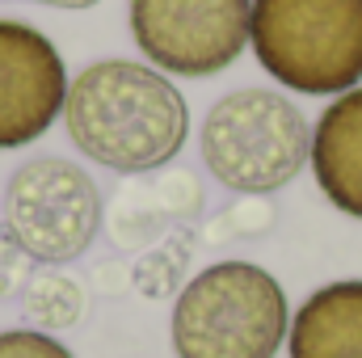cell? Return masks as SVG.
<instances>
[{
  "label": "cell",
  "mask_w": 362,
  "mask_h": 358,
  "mask_svg": "<svg viewBox=\"0 0 362 358\" xmlns=\"http://www.w3.org/2000/svg\"><path fill=\"white\" fill-rule=\"evenodd\" d=\"M64 127L81 156L135 178L165 169L185 148L189 105L152 64L97 59L68 85Z\"/></svg>",
  "instance_id": "obj_1"
},
{
  "label": "cell",
  "mask_w": 362,
  "mask_h": 358,
  "mask_svg": "<svg viewBox=\"0 0 362 358\" xmlns=\"http://www.w3.org/2000/svg\"><path fill=\"white\" fill-rule=\"evenodd\" d=\"M286 333V291L257 262L198 270L173 304L177 358H278Z\"/></svg>",
  "instance_id": "obj_2"
},
{
  "label": "cell",
  "mask_w": 362,
  "mask_h": 358,
  "mask_svg": "<svg viewBox=\"0 0 362 358\" xmlns=\"http://www.w3.org/2000/svg\"><path fill=\"white\" fill-rule=\"evenodd\" d=\"M249 47L282 89L341 97L362 85V0H253Z\"/></svg>",
  "instance_id": "obj_3"
},
{
  "label": "cell",
  "mask_w": 362,
  "mask_h": 358,
  "mask_svg": "<svg viewBox=\"0 0 362 358\" xmlns=\"http://www.w3.org/2000/svg\"><path fill=\"white\" fill-rule=\"evenodd\" d=\"M202 165L236 194H274L312 161V127L303 110L278 89L223 93L198 131Z\"/></svg>",
  "instance_id": "obj_4"
},
{
  "label": "cell",
  "mask_w": 362,
  "mask_h": 358,
  "mask_svg": "<svg viewBox=\"0 0 362 358\" xmlns=\"http://www.w3.org/2000/svg\"><path fill=\"white\" fill-rule=\"evenodd\" d=\"M105 207L97 181L64 156H34L4 185V224L42 266L76 262L101 232Z\"/></svg>",
  "instance_id": "obj_5"
},
{
  "label": "cell",
  "mask_w": 362,
  "mask_h": 358,
  "mask_svg": "<svg viewBox=\"0 0 362 358\" xmlns=\"http://www.w3.org/2000/svg\"><path fill=\"white\" fill-rule=\"evenodd\" d=\"M127 21L152 68L206 81L245 55L253 0H131Z\"/></svg>",
  "instance_id": "obj_6"
},
{
  "label": "cell",
  "mask_w": 362,
  "mask_h": 358,
  "mask_svg": "<svg viewBox=\"0 0 362 358\" xmlns=\"http://www.w3.org/2000/svg\"><path fill=\"white\" fill-rule=\"evenodd\" d=\"M59 47L30 21L0 17V152L42 139L68 101Z\"/></svg>",
  "instance_id": "obj_7"
},
{
  "label": "cell",
  "mask_w": 362,
  "mask_h": 358,
  "mask_svg": "<svg viewBox=\"0 0 362 358\" xmlns=\"http://www.w3.org/2000/svg\"><path fill=\"white\" fill-rule=\"evenodd\" d=\"M312 173L320 194L350 219H362V85L333 97L312 127Z\"/></svg>",
  "instance_id": "obj_8"
},
{
  "label": "cell",
  "mask_w": 362,
  "mask_h": 358,
  "mask_svg": "<svg viewBox=\"0 0 362 358\" xmlns=\"http://www.w3.org/2000/svg\"><path fill=\"white\" fill-rule=\"evenodd\" d=\"M291 358H362V278H337L312 291L291 316Z\"/></svg>",
  "instance_id": "obj_9"
},
{
  "label": "cell",
  "mask_w": 362,
  "mask_h": 358,
  "mask_svg": "<svg viewBox=\"0 0 362 358\" xmlns=\"http://www.w3.org/2000/svg\"><path fill=\"white\" fill-rule=\"evenodd\" d=\"M21 308H25L30 329H42V333L72 329L85 312V291L76 278H68L59 270H42V274H30Z\"/></svg>",
  "instance_id": "obj_10"
},
{
  "label": "cell",
  "mask_w": 362,
  "mask_h": 358,
  "mask_svg": "<svg viewBox=\"0 0 362 358\" xmlns=\"http://www.w3.org/2000/svg\"><path fill=\"white\" fill-rule=\"evenodd\" d=\"M189 249H194V236H189V232H177V236H169L165 245H156L152 253H144L139 266H135V274H131L135 291L148 295V299H165V295H173L177 282L185 278Z\"/></svg>",
  "instance_id": "obj_11"
},
{
  "label": "cell",
  "mask_w": 362,
  "mask_h": 358,
  "mask_svg": "<svg viewBox=\"0 0 362 358\" xmlns=\"http://www.w3.org/2000/svg\"><path fill=\"white\" fill-rule=\"evenodd\" d=\"M0 358H72V350L42 329H4Z\"/></svg>",
  "instance_id": "obj_12"
},
{
  "label": "cell",
  "mask_w": 362,
  "mask_h": 358,
  "mask_svg": "<svg viewBox=\"0 0 362 358\" xmlns=\"http://www.w3.org/2000/svg\"><path fill=\"white\" fill-rule=\"evenodd\" d=\"M156 190H160V202H165V211L173 219H194L202 211V185L185 169L181 173H165V178L156 181Z\"/></svg>",
  "instance_id": "obj_13"
},
{
  "label": "cell",
  "mask_w": 362,
  "mask_h": 358,
  "mask_svg": "<svg viewBox=\"0 0 362 358\" xmlns=\"http://www.w3.org/2000/svg\"><path fill=\"white\" fill-rule=\"evenodd\" d=\"M30 253L17 245V236L8 232V224H0V299L17 287V282H30Z\"/></svg>",
  "instance_id": "obj_14"
},
{
  "label": "cell",
  "mask_w": 362,
  "mask_h": 358,
  "mask_svg": "<svg viewBox=\"0 0 362 358\" xmlns=\"http://www.w3.org/2000/svg\"><path fill=\"white\" fill-rule=\"evenodd\" d=\"M21 4H42V8H68V13H81V8H97L101 0H21Z\"/></svg>",
  "instance_id": "obj_15"
}]
</instances>
